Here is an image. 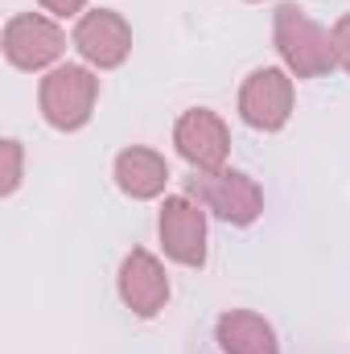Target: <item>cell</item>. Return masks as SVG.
<instances>
[{
  "label": "cell",
  "mask_w": 350,
  "mask_h": 354,
  "mask_svg": "<svg viewBox=\"0 0 350 354\" xmlns=\"http://www.w3.org/2000/svg\"><path fill=\"white\" fill-rule=\"evenodd\" d=\"M0 153H4V181H0V194L4 198H12L17 194V185H21V140H4L0 145Z\"/></svg>",
  "instance_id": "obj_12"
},
{
  "label": "cell",
  "mask_w": 350,
  "mask_h": 354,
  "mask_svg": "<svg viewBox=\"0 0 350 354\" xmlns=\"http://www.w3.org/2000/svg\"><path fill=\"white\" fill-rule=\"evenodd\" d=\"M50 17H79L87 8V0H37Z\"/></svg>",
  "instance_id": "obj_14"
},
{
  "label": "cell",
  "mask_w": 350,
  "mask_h": 354,
  "mask_svg": "<svg viewBox=\"0 0 350 354\" xmlns=\"http://www.w3.org/2000/svg\"><path fill=\"white\" fill-rule=\"evenodd\" d=\"M272 41H276V54H280L284 71L297 75V79H322L338 66L330 29H322L297 4H280L272 12Z\"/></svg>",
  "instance_id": "obj_1"
},
{
  "label": "cell",
  "mask_w": 350,
  "mask_h": 354,
  "mask_svg": "<svg viewBox=\"0 0 350 354\" xmlns=\"http://www.w3.org/2000/svg\"><path fill=\"white\" fill-rule=\"evenodd\" d=\"M4 62L17 71H46L62 58L66 33L42 12H17L4 25Z\"/></svg>",
  "instance_id": "obj_5"
},
{
  "label": "cell",
  "mask_w": 350,
  "mask_h": 354,
  "mask_svg": "<svg viewBox=\"0 0 350 354\" xmlns=\"http://www.w3.org/2000/svg\"><path fill=\"white\" fill-rule=\"evenodd\" d=\"M293 115V79L280 66H260L239 87V120L256 132H280Z\"/></svg>",
  "instance_id": "obj_6"
},
{
  "label": "cell",
  "mask_w": 350,
  "mask_h": 354,
  "mask_svg": "<svg viewBox=\"0 0 350 354\" xmlns=\"http://www.w3.org/2000/svg\"><path fill=\"white\" fill-rule=\"evenodd\" d=\"M252 4H256V0H252Z\"/></svg>",
  "instance_id": "obj_15"
},
{
  "label": "cell",
  "mask_w": 350,
  "mask_h": 354,
  "mask_svg": "<svg viewBox=\"0 0 350 354\" xmlns=\"http://www.w3.org/2000/svg\"><path fill=\"white\" fill-rule=\"evenodd\" d=\"M330 41H334V58H338V66L350 75V12L334 21V29H330Z\"/></svg>",
  "instance_id": "obj_13"
},
{
  "label": "cell",
  "mask_w": 350,
  "mask_h": 354,
  "mask_svg": "<svg viewBox=\"0 0 350 354\" xmlns=\"http://www.w3.org/2000/svg\"><path fill=\"white\" fill-rule=\"evenodd\" d=\"M71 41L83 54V62L99 66V71H116L132 54V25L116 8H95V12H83L79 17Z\"/></svg>",
  "instance_id": "obj_8"
},
{
  "label": "cell",
  "mask_w": 350,
  "mask_h": 354,
  "mask_svg": "<svg viewBox=\"0 0 350 354\" xmlns=\"http://www.w3.org/2000/svg\"><path fill=\"white\" fill-rule=\"evenodd\" d=\"M95 99H99V79L87 66H54L42 87H37V107L46 115L50 128L58 132H79L87 128L95 115Z\"/></svg>",
  "instance_id": "obj_3"
},
{
  "label": "cell",
  "mask_w": 350,
  "mask_h": 354,
  "mask_svg": "<svg viewBox=\"0 0 350 354\" xmlns=\"http://www.w3.org/2000/svg\"><path fill=\"white\" fill-rule=\"evenodd\" d=\"M120 301L136 317H157L169 305V276L161 260L145 248H132L120 264Z\"/></svg>",
  "instance_id": "obj_9"
},
{
  "label": "cell",
  "mask_w": 350,
  "mask_h": 354,
  "mask_svg": "<svg viewBox=\"0 0 350 354\" xmlns=\"http://www.w3.org/2000/svg\"><path fill=\"white\" fill-rule=\"evenodd\" d=\"M174 145H177V157H181L190 169H198V174L227 169V157H231V132H227L223 115L210 111V107H190V111L177 115Z\"/></svg>",
  "instance_id": "obj_4"
},
{
  "label": "cell",
  "mask_w": 350,
  "mask_h": 354,
  "mask_svg": "<svg viewBox=\"0 0 350 354\" xmlns=\"http://www.w3.org/2000/svg\"><path fill=\"white\" fill-rule=\"evenodd\" d=\"M185 194L210 210L214 218H223L227 227H252L264 214V189L260 181L243 169H214V174L185 177Z\"/></svg>",
  "instance_id": "obj_2"
},
{
  "label": "cell",
  "mask_w": 350,
  "mask_h": 354,
  "mask_svg": "<svg viewBox=\"0 0 350 354\" xmlns=\"http://www.w3.org/2000/svg\"><path fill=\"white\" fill-rule=\"evenodd\" d=\"M157 231H161V248H165V256L174 264H181V268L206 264V210L190 194L165 198Z\"/></svg>",
  "instance_id": "obj_7"
},
{
  "label": "cell",
  "mask_w": 350,
  "mask_h": 354,
  "mask_svg": "<svg viewBox=\"0 0 350 354\" xmlns=\"http://www.w3.org/2000/svg\"><path fill=\"white\" fill-rule=\"evenodd\" d=\"M214 342L223 354H280L276 330L252 309H227L214 322Z\"/></svg>",
  "instance_id": "obj_11"
},
{
  "label": "cell",
  "mask_w": 350,
  "mask_h": 354,
  "mask_svg": "<svg viewBox=\"0 0 350 354\" xmlns=\"http://www.w3.org/2000/svg\"><path fill=\"white\" fill-rule=\"evenodd\" d=\"M111 174H116L120 194H128L132 202H149V198L165 194V185H169V161H165L157 149L132 145V149H124V153L116 157Z\"/></svg>",
  "instance_id": "obj_10"
}]
</instances>
